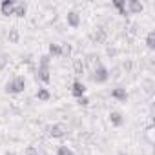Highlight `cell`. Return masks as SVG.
<instances>
[{"instance_id": "obj_23", "label": "cell", "mask_w": 155, "mask_h": 155, "mask_svg": "<svg viewBox=\"0 0 155 155\" xmlns=\"http://www.w3.org/2000/svg\"><path fill=\"white\" fill-rule=\"evenodd\" d=\"M77 104H79V106H88V104H90V99L84 95V97H81V99H77Z\"/></svg>"}, {"instance_id": "obj_24", "label": "cell", "mask_w": 155, "mask_h": 155, "mask_svg": "<svg viewBox=\"0 0 155 155\" xmlns=\"http://www.w3.org/2000/svg\"><path fill=\"white\" fill-rule=\"evenodd\" d=\"M146 135H148V139H150V142H151V140H153V126H148Z\"/></svg>"}, {"instance_id": "obj_21", "label": "cell", "mask_w": 155, "mask_h": 155, "mask_svg": "<svg viewBox=\"0 0 155 155\" xmlns=\"http://www.w3.org/2000/svg\"><path fill=\"white\" fill-rule=\"evenodd\" d=\"M60 48H62V57H69L71 55V46L69 44H60Z\"/></svg>"}, {"instance_id": "obj_25", "label": "cell", "mask_w": 155, "mask_h": 155, "mask_svg": "<svg viewBox=\"0 0 155 155\" xmlns=\"http://www.w3.org/2000/svg\"><path fill=\"white\" fill-rule=\"evenodd\" d=\"M117 155H128V153H126V151H122V150H120V151H117Z\"/></svg>"}, {"instance_id": "obj_5", "label": "cell", "mask_w": 155, "mask_h": 155, "mask_svg": "<svg viewBox=\"0 0 155 155\" xmlns=\"http://www.w3.org/2000/svg\"><path fill=\"white\" fill-rule=\"evenodd\" d=\"M126 11H128V15H140L144 11V4L139 2V0H128L126 2Z\"/></svg>"}, {"instance_id": "obj_13", "label": "cell", "mask_w": 155, "mask_h": 155, "mask_svg": "<svg viewBox=\"0 0 155 155\" xmlns=\"http://www.w3.org/2000/svg\"><path fill=\"white\" fill-rule=\"evenodd\" d=\"M48 55H49L51 58L62 57V48H60V44H55V42H51V44H49V48H48Z\"/></svg>"}, {"instance_id": "obj_27", "label": "cell", "mask_w": 155, "mask_h": 155, "mask_svg": "<svg viewBox=\"0 0 155 155\" xmlns=\"http://www.w3.org/2000/svg\"><path fill=\"white\" fill-rule=\"evenodd\" d=\"M6 155H17V153H13V151H8V153H6Z\"/></svg>"}, {"instance_id": "obj_8", "label": "cell", "mask_w": 155, "mask_h": 155, "mask_svg": "<svg viewBox=\"0 0 155 155\" xmlns=\"http://www.w3.org/2000/svg\"><path fill=\"white\" fill-rule=\"evenodd\" d=\"M108 119H110V122H111V126H115V128H120V126L124 124V115H122L120 111H117V110H113V111H110V115H108Z\"/></svg>"}, {"instance_id": "obj_22", "label": "cell", "mask_w": 155, "mask_h": 155, "mask_svg": "<svg viewBox=\"0 0 155 155\" xmlns=\"http://www.w3.org/2000/svg\"><path fill=\"white\" fill-rule=\"evenodd\" d=\"M24 155H40V153H38V150H37L35 146H28V148L24 150Z\"/></svg>"}, {"instance_id": "obj_26", "label": "cell", "mask_w": 155, "mask_h": 155, "mask_svg": "<svg viewBox=\"0 0 155 155\" xmlns=\"http://www.w3.org/2000/svg\"><path fill=\"white\" fill-rule=\"evenodd\" d=\"M0 68H4V58H0Z\"/></svg>"}, {"instance_id": "obj_17", "label": "cell", "mask_w": 155, "mask_h": 155, "mask_svg": "<svg viewBox=\"0 0 155 155\" xmlns=\"http://www.w3.org/2000/svg\"><path fill=\"white\" fill-rule=\"evenodd\" d=\"M146 48L148 49H155V31H148V35H146Z\"/></svg>"}, {"instance_id": "obj_11", "label": "cell", "mask_w": 155, "mask_h": 155, "mask_svg": "<svg viewBox=\"0 0 155 155\" xmlns=\"http://www.w3.org/2000/svg\"><path fill=\"white\" fill-rule=\"evenodd\" d=\"M37 79L42 84H49L51 82V71L49 69H44V68H38L37 69Z\"/></svg>"}, {"instance_id": "obj_4", "label": "cell", "mask_w": 155, "mask_h": 155, "mask_svg": "<svg viewBox=\"0 0 155 155\" xmlns=\"http://www.w3.org/2000/svg\"><path fill=\"white\" fill-rule=\"evenodd\" d=\"M71 95L75 97V99H81V97H84L86 95V91H88V88H86V84L82 82V81H73V84H71Z\"/></svg>"}, {"instance_id": "obj_15", "label": "cell", "mask_w": 155, "mask_h": 155, "mask_svg": "<svg viewBox=\"0 0 155 155\" xmlns=\"http://www.w3.org/2000/svg\"><path fill=\"white\" fill-rule=\"evenodd\" d=\"M73 71H75V75H82L86 71V64L82 62V58H75L73 60Z\"/></svg>"}, {"instance_id": "obj_3", "label": "cell", "mask_w": 155, "mask_h": 155, "mask_svg": "<svg viewBox=\"0 0 155 155\" xmlns=\"http://www.w3.org/2000/svg\"><path fill=\"white\" fill-rule=\"evenodd\" d=\"M46 131H48V135L53 137V139H62V137L68 135V128H66L64 124H60V122H58V124H51V126H48Z\"/></svg>"}, {"instance_id": "obj_2", "label": "cell", "mask_w": 155, "mask_h": 155, "mask_svg": "<svg viewBox=\"0 0 155 155\" xmlns=\"http://www.w3.org/2000/svg\"><path fill=\"white\" fill-rule=\"evenodd\" d=\"M90 81L95 82V84H106V82L110 81V69H108L104 64L99 62V64L91 69V73H90Z\"/></svg>"}, {"instance_id": "obj_16", "label": "cell", "mask_w": 155, "mask_h": 155, "mask_svg": "<svg viewBox=\"0 0 155 155\" xmlns=\"http://www.w3.org/2000/svg\"><path fill=\"white\" fill-rule=\"evenodd\" d=\"M37 99H38L40 102H48V101L51 99L49 90H48V88H38V90H37Z\"/></svg>"}, {"instance_id": "obj_10", "label": "cell", "mask_w": 155, "mask_h": 155, "mask_svg": "<svg viewBox=\"0 0 155 155\" xmlns=\"http://www.w3.org/2000/svg\"><path fill=\"white\" fill-rule=\"evenodd\" d=\"M106 37H108V33H106L104 28H95L93 33H91V40L97 42V44H102V42L106 40Z\"/></svg>"}, {"instance_id": "obj_9", "label": "cell", "mask_w": 155, "mask_h": 155, "mask_svg": "<svg viewBox=\"0 0 155 155\" xmlns=\"http://www.w3.org/2000/svg\"><path fill=\"white\" fill-rule=\"evenodd\" d=\"M15 4H17L15 0H2V4H0V13H2L4 17H11Z\"/></svg>"}, {"instance_id": "obj_1", "label": "cell", "mask_w": 155, "mask_h": 155, "mask_svg": "<svg viewBox=\"0 0 155 155\" xmlns=\"http://www.w3.org/2000/svg\"><path fill=\"white\" fill-rule=\"evenodd\" d=\"M4 90H6V93H9V95L24 93V90H26V77H22V75L13 77L11 81H8V82H6Z\"/></svg>"}, {"instance_id": "obj_18", "label": "cell", "mask_w": 155, "mask_h": 155, "mask_svg": "<svg viewBox=\"0 0 155 155\" xmlns=\"http://www.w3.org/2000/svg\"><path fill=\"white\" fill-rule=\"evenodd\" d=\"M49 66H51V57H49V55H42V57L38 58V68L49 69Z\"/></svg>"}, {"instance_id": "obj_12", "label": "cell", "mask_w": 155, "mask_h": 155, "mask_svg": "<svg viewBox=\"0 0 155 155\" xmlns=\"http://www.w3.org/2000/svg\"><path fill=\"white\" fill-rule=\"evenodd\" d=\"M26 13H28V4H26V2H17L15 8H13V15H15L17 18H24Z\"/></svg>"}, {"instance_id": "obj_20", "label": "cell", "mask_w": 155, "mask_h": 155, "mask_svg": "<svg viewBox=\"0 0 155 155\" xmlns=\"http://www.w3.org/2000/svg\"><path fill=\"white\" fill-rule=\"evenodd\" d=\"M57 155H73V150L62 144V146H58V148H57Z\"/></svg>"}, {"instance_id": "obj_14", "label": "cell", "mask_w": 155, "mask_h": 155, "mask_svg": "<svg viewBox=\"0 0 155 155\" xmlns=\"http://www.w3.org/2000/svg\"><path fill=\"white\" fill-rule=\"evenodd\" d=\"M111 6L117 9V13H119V15H122V17H126V15H128V11H126V0H113Z\"/></svg>"}, {"instance_id": "obj_7", "label": "cell", "mask_w": 155, "mask_h": 155, "mask_svg": "<svg viewBox=\"0 0 155 155\" xmlns=\"http://www.w3.org/2000/svg\"><path fill=\"white\" fill-rule=\"evenodd\" d=\"M66 22H68V26L69 28H79L81 26V13L79 11H75V9H71V11H68V15H66Z\"/></svg>"}, {"instance_id": "obj_19", "label": "cell", "mask_w": 155, "mask_h": 155, "mask_svg": "<svg viewBox=\"0 0 155 155\" xmlns=\"http://www.w3.org/2000/svg\"><path fill=\"white\" fill-rule=\"evenodd\" d=\"M8 38H9V42L17 44V42H18V38H20V35H18V29H17V28L9 29V35H8Z\"/></svg>"}, {"instance_id": "obj_6", "label": "cell", "mask_w": 155, "mask_h": 155, "mask_svg": "<svg viewBox=\"0 0 155 155\" xmlns=\"http://www.w3.org/2000/svg\"><path fill=\"white\" fill-rule=\"evenodd\" d=\"M111 99H113V101H117V102H128L130 93L126 91V88L117 86V88H113V90H111Z\"/></svg>"}]
</instances>
